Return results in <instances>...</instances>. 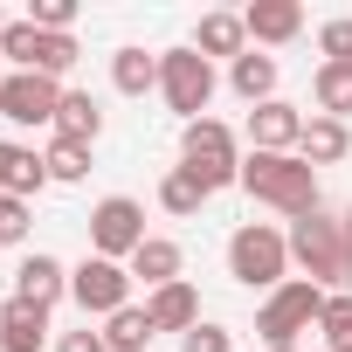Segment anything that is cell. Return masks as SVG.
<instances>
[{"instance_id":"1","label":"cell","mask_w":352,"mask_h":352,"mask_svg":"<svg viewBox=\"0 0 352 352\" xmlns=\"http://www.w3.org/2000/svg\"><path fill=\"white\" fill-rule=\"evenodd\" d=\"M242 194L304 221V214H318V166L297 159V152H249L242 159Z\"/></svg>"},{"instance_id":"2","label":"cell","mask_w":352,"mask_h":352,"mask_svg":"<svg viewBox=\"0 0 352 352\" xmlns=\"http://www.w3.org/2000/svg\"><path fill=\"white\" fill-rule=\"evenodd\" d=\"M290 263L324 290V297H338L345 283H352V249H345V221L338 214H304V221H290Z\"/></svg>"},{"instance_id":"3","label":"cell","mask_w":352,"mask_h":352,"mask_svg":"<svg viewBox=\"0 0 352 352\" xmlns=\"http://www.w3.org/2000/svg\"><path fill=\"white\" fill-rule=\"evenodd\" d=\"M228 276L242 290H283L290 283V235H276L270 221H242L228 235Z\"/></svg>"},{"instance_id":"4","label":"cell","mask_w":352,"mask_h":352,"mask_svg":"<svg viewBox=\"0 0 352 352\" xmlns=\"http://www.w3.org/2000/svg\"><path fill=\"white\" fill-rule=\"evenodd\" d=\"M180 166L194 173L208 194L242 187V152H235V131H228L221 118H194V124L180 131Z\"/></svg>"},{"instance_id":"5","label":"cell","mask_w":352,"mask_h":352,"mask_svg":"<svg viewBox=\"0 0 352 352\" xmlns=\"http://www.w3.org/2000/svg\"><path fill=\"white\" fill-rule=\"evenodd\" d=\"M318 318H324V290H318L311 276H290L283 290L263 297V311H256V338H263L270 352H283V345H297V331H311Z\"/></svg>"},{"instance_id":"6","label":"cell","mask_w":352,"mask_h":352,"mask_svg":"<svg viewBox=\"0 0 352 352\" xmlns=\"http://www.w3.org/2000/svg\"><path fill=\"white\" fill-rule=\"evenodd\" d=\"M159 97L180 111L187 124L208 118V104H214V63H208L194 42H187V49H166V56H159Z\"/></svg>"},{"instance_id":"7","label":"cell","mask_w":352,"mask_h":352,"mask_svg":"<svg viewBox=\"0 0 352 352\" xmlns=\"http://www.w3.org/2000/svg\"><path fill=\"white\" fill-rule=\"evenodd\" d=\"M138 242H145V208H138L131 194H111V201L90 208V256H104V263H131Z\"/></svg>"},{"instance_id":"8","label":"cell","mask_w":352,"mask_h":352,"mask_svg":"<svg viewBox=\"0 0 352 352\" xmlns=\"http://www.w3.org/2000/svg\"><path fill=\"white\" fill-rule=\"evenodd\" d=\"M69 297L83 304V318H118L131 304V270L124 263H104V256H83L69 270Z\"/></svg>"},{"instance_id":"9","label":"cell","mask_w":352,"mask_h":352,"mask_svg":"<svg viewBox=\"0 0 352 352\" xmlns=\"http://www.w3.org/2000/svg\"><path fill=\"white\" fill-rule=\"evenodd\" d=\"M56 111H63V83L56 76H35V69H14V76H0V118L8 124H49L56 131Z\"/></svg>"},{"instance_id":"10","label":"cell","mask_w":352,"mask_h":352,"mask_svg":"<svg viewBox=\"0 0 352 352\" xmlns=\"http://www.w3.org/2000/svg\"><path fill=\"white\" fill-rule=\"evenodd\" d=\"M297 138H304V111H297V104L270 97V104L249 111V145H256V152H297Z\"/></svg>"},{"instance_id":"11","label":"cell","mask_w":352,"mask_h":352,"mask_svg":"<svg viewBox=\"0 0 352 352\" xmlns=\"http://www.w3.org/2000/svg\"><path fill=\"white\" fill-rule=\"evenodd\" d=\"M242 28H249V42L276 49V42H297V35H304V8H297V0H249V8H242Z\"/></svg>"},{"instance_id":"12","label":"cell","mask_w":352,"mask_h":352,"mask_svg":"<svg viewBox=\"0 0 352 352\" xmlns=\"http://www.w3.org/2000/svg\"><path fill=\"white\" fill-rule=\"evenodd\" d=\"M42 345H49V311L28 297H8L0 304V352H42Z\"/></svg>"},{"instance_id":"13","label":"cell","mask_w":352,"mask_h":352,"mask_svg":"<svg viewBox=\"0 0 352 352\" xmlns=\"http://www.w3.org/2000/svg\"><path fill=\"white\" fill-rule=\"evenodd\" d=\"M42 187H49L42 152H35V145H14V138H0V194H8V201H28V194H42Z\"/></svg>"},{"instance_id":"14","label":"cell","mask_w":352,"mask_h":352,"mask_svg":"<svg viewBox=\"0 0 352 352\" xmlns=\"http://www.w3.org/2000/svg\"><path fill=\"white\" fill-rule=\"evenodd\" d=\"M145 318H152V331H194L201 324V297H194V283L180 276V283H166V290H152L145 297Z\"/></svg>"},{"instance_id":"15","label":"cell","mask_w":352,"mask_h":352,"mask_svg":"<svg viewBox=\"0 0 352 352\" xmlns=\"http://www.w3.org/2000/svg\"><path fill=\"white\" fill-rule=\"evenodd\" d=\"M124 270H131V283H145V290H166V283H180V242H166V235H145V242H138V256H131Z\"/></svg>"},{"instance_id":"16","label":"cell","mask_w":352,"mask_h":352,"mask_svg":"<svg viewBox=\"0 0 352 352\" xmlns=\"http://www.w3.org/2000/svg\"><path fill=\"white\" fill-rule=\"evenodd\" d=\"M63 290H69V270H63L56 256H42V249H35V256L14 270V297H28V304H42V311H49Z\"/></svg>"},{"instance_id":"17","label":"cell","mask_w":352,"mask_h":352,"mask_svg":"<svg viewBox=\"0 0 352 352\" xmlns=\"http://www.w3.org/2000/svg\"><path fill=\"white\" fill-rule=\"evenodd\" d=\"M228 83H235V97H242L249 111L270 104V97H276V56H263V49L235 56V63H228Z\"/></svg>"},{"instance_id":"18","label":"cell","mask_w":352,"mask_h":352,"mask_svg":"<svg viewBox=\"0 0 352 352\" xmlns=\"http://www.w3.org/2000/svg\"><path fill=\"white\" fill-rule=\"evenodd\" d=\"M194 49L214 63V56H249V28H242V14H201V28H194Z\"/></svg>"},{"instance_id":"19","label":"cell","mask_w":352,"mask_h":352,"mask_svg":"<svg viewBox=\"0 0 352 352\" xmlns=\"http://www.w3.org/2000/svg\"><path fill=\"white\" fill-rule=\"evenodd\" d=\"M97 131H104V111H97V97H90V90H63L56 138H69V145H97Z\"/></svg>"},{"instance_id":"20","label":"cell","mask_w":352,"mask_h":352,"mask_svg":"<svg viewBox=\"0 0 352 352\" xmlns=\"http://www.w3.org/2000/svg\"><path fill=\"white\" fill-rule=\"evenodd\" d=\"M352 152V131L338 124V118H304V138H297V159H311V166H338Z\"/></svg>"},{"instance_id":"21","label":"cell","mask_w":352,"mask_h":352,"mask_svg":"<svg viewBox=\"0 0 352 352\" xmlns=\"http://www.w3.org/2000/svg\"><path fill=\"white\" fill-rule=\"evenodd\" d=\"M311 97H318V118H352V63H318L311 76Z\"/></svg>"},{"instance_id":"22","label":"cell","mask_w":352,"mask_h":352,"mask_svg":"<svg viewBox=\"0 0 352 352\" xmlns=\"http://www.w3.org/2000/svg\"><path fill=\"white\" fill-rule=\"evenodd\" d=\"M111 83H118V97H145V90H159V56H145V49H118V56H111Z\"/></svg>"},{"instance_id":"23","label":"cell","mask_w":352,"mask_h":352,"mask_svg":"<svg viewBox=\"0 0 352 352\" xmlns=\"http://www.w3.org/2000/svg\"><path fill=\"white\" fill-rule=\"evenodd\" d=\"M152 338H159V331H152V318H145L138 304H124L118 318H104V345H111V352H145Z\"/></svg>"},{"instance_id":"24","label":"cell","mask_w":352,"mask_h":352,"mask_svg":"<svg viewBox=\"0 0 352 352\" xmlns=\"http://www.w3.org/2000/svg\"><path fill=\"white\" fill-rule=\"evenodd\" d=\"M159 208H166V214H201V208H208V187L194 180L187 166H173L166 180H159Z\"/></svg>"},{"instance_id":"25","label":"cell","mask_w":352,"mask_h":352,"mask_svg":"<svg viewBox=\"0 0 352 352\" xmlns=\"http://www.w3.org/2000/svg\"><path fill=\"white\" fill-rule=\"evenodd\" d=\"M318 331H324V352H352V290L324 297V318H318Z\"/></svg>"},{"instance_id":"26","label":"cell","mask_w":352,"mask_h":352,"mask_svg":"<svg viewBox=\"0 0 352 352\" xmlns=\"http://www.w3.org/2000/svg\"><path fill=\"white\" fill-rule=\"evenodd\" d=\"M42 166H49V180H83V173H90V145H69V138H49Z\"/></svg>"},{"instance_id":"27","label":"cell","mask_w":352,"mask_h":352,"mask_svg":"<svg viewBox=\"0 0 352 352\" xmlns=\"http://www.w3.org/2000/svg\"><path fill=\"white\" fill-rule=\"evenodd\" d=\"M28 21H35L42 35H69V21H76V0H35V8H28Z\"/></svg>"},{"instance_id":"28","label":"cell","mask_w":352,"mask_h":352,"mask_svg":"<svg viewBox=\"0 0 352 352\" xmlns=\"http://www.w3.org/2000/svg\"><path fill=\"white\" fill-rule=\"evenodd\" d=\"M180 352H235V331H228V324H208V318H201V324H194V331L180 338Z\"/></svg>"},{"instance_id":"29","label":"cell","mask_w":352,"mask_h":352,"mask_svg":"<svg viewBox=\"0 0 352 352\" xmlns=\"http://www.w3.org/2000/svg\"><path fill=\"white\" fill-rule=\"evenodd\" d=\"M318 49H324V63H352V14L345 21H324L318 28Z\"/></svg>"},{"instance_id":"30","label":"cell","mask_w":352,"mask_h":352,"mask_svg":"<svg viewBox=\"0 0 352 352\" xmlns=\"http://www.w3.org/2000/svg\"><path fill=\"white\" fill-rule=\"evenodd\" d=\"M21 235H28V201L0 194V242H21Z\"/></svg>"},{"instance_id":"31","label":"cell","mask_w":352,"mask_h":352,"mask_svg":"<svg viewBox=\"0 0 352 352\" xmlns=\"http://www.w3.org/2000/svg\"><path fill=\"white\" fill-rule=\"evenodd\" d=\"M56 352H111V345H104V331H63Z\"/></svg>"},{"instance_id":"32","label":"cell","mask_w":352,"mask_h":352,"mask_svg":"<svg viewBox=\"0 0 352 352\" xmlns=\"http://www.w3.org/2000/svg\"><path fill=\"white\" fill-rule=\"evenodd\" d=\"M338 221H345V249H352V208H345V214H338Z\"/></svg>"},{"instance_id":"33","label":"cell","mask_w":352,"mask_h":352,"mask_svg":"<svg viewBox=\"0 0 352 352\" xmlns=\"http://www.w3.org/2000/svg\"><path fill=\"white\" fill-rule=\"evenodd\" d=\"M0 35H8V14H0Z\"/></svg>"},{"instance_id":"34","label":"cell","mask_w":352,"mask_h":352,"mask_svg":"<svg viewBox=\"0 0 352 352\" xmlns=\"http://www.w3.org/2000/svg\"><path fill=\"white\" fill-rule=\"evenodd\" d=\"M283 352H297V345H283Z\"/></svg>"}]
</instances>
